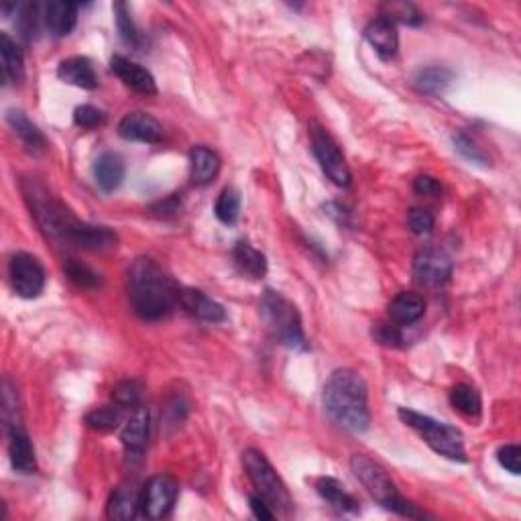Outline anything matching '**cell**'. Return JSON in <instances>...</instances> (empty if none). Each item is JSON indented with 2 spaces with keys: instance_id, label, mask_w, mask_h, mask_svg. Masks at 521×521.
Returning a JSON list of instances; mask_svg holds the SVG:
<instances>
[{
  "instance_id": "6da1fadb",
  "label": "cell",
  "mask_w": 521,
  "mask_h": 521,
  "mask_svg": "<svg viewBox=\"0 0 521 521\" xmlns=\"http://www.w3.org/2000/svg\"><path fill=\"white\" fill-rule=\"evenodd\" d=\"M128 300L143 320H163L180 305V286L155 259L139 257L128 267Z\"/></svg>"
},
{
  "instance_id": "7a4b0ae2",
  "label": "cell",
  "mask_w": 521,
  "mask_h": 521,
  "mask_svg": "<svg viewBox=\"0 0 521 521\" xmlns=\"http://www.w3.org/2000/svg\"><path fill=\"white\" fill-rule=\"evenodd\" d=\"M324 410L344 430L361 434L371 424L369 397L363 377L350 369H339L324 385Z\"/></svg>"
},
{
  "instance_id": "3957f363",
  "label": "cell",
  "mask_w": 521,
  "mask_h": 521,
  "mask_svg": "<svg viewBox=\"0 0 521 521\" xmlns=\"http://www.w3.org/2000/svg\"><path fill=\"white\" fill-rule=\"evenodd\" d=\"M350 471L355 472L358 482H361V485L366 489V493H369L373 499L379 505H383L385 509L400 513V516L403 517H413V519L426 517L424 511H419L416 505L410 503L408 499H403L400 491H397L395 482L391 481V477L385 472V469L375 461H371L369 456H363V455L352 456Z\"/></svg>"
},
{
  "instance_id": "277c9868",
  "label": "cell",
  "mask_w": 521,
  "mask_h": 521,
  "mask_svg": "<svg viewBox=\"0 0 521 521\" xmlns=\"http://www.w3.org/2000/svg\"><path fill=\"white\" fill-rule=\"evenodd\" d=\"M22 191H25L31 212H33L37 225H40L45 236L59 244H70V234L80 220H75L74 214L56 200L41 183L33 180L25 181Z\"/></svg>"
},
{
  "instance_id": "5b68a950",
  "label": "cell",
  "mask_w": 521,
  "mask_h": 521,
  "mask_svg": "<svg viewBox=\"0 0 521 521\" xmlns=\"http://www.w3.org/2000/svg\"><path fill=\"white\" fill-rule=\"evenodd\" d=\"M243 464L247 471V477L252 482V487L257 489L260 499H263L273 509L275 516L289 517L294 511V501H291L289 491L286 482L267 461L265 455L260 450L249 448L243 455Z\"/></svg>"
},
{
  "instance_id": "8992f818",
  "label": "cell",
  "mask_w": 521,
  "mask_h": 521,
  "mask_svg": "<svg viewBox=\"0 0 521 521\" xmlns=\"http://www.w3.org/2000/svg\"><path fill=\"white\" fill-rule=\"evenodd\" d=\"M259 308L267 328H269L271 334L283 344V347L294 350L308 349V342H305V334L302 328V318L294 304H289L286 297L278 294V291L267 289L263 297H260Z\"/></svg>"
},
{
  "instance_id": "52a82bcc",
  "label": "cell",
  "mask_w": 521,
  "mask_h": 521,
  "mask_svg": "<svg viewBox=\"0 0 521 521\" xmlns=\"http://www.w3.org/2000/svg\"><path fill=\"white\" fill-rule=\"evenodd\" d=\"M400 419L405 426H410L411 430H416L436 455L455 463H466L464 438L456 428L444 424V421H436L430 416H424V413H418L408 408L400 410Z\"/></svg>"
},
{
  "instance_id": "ba28073f",
  "label": "cell",
  "mask_w": 521,
  "mask_h": 521,
  "mask_svg": "<svg viewBox=\"0 0 521 521\" xmlns=\"http://www.w3.org/2000/svg\"><path fill=\"white\" fill-rule=\"evenodd\" d=\"M310 143L312 151L316 155L322 172L326 173V178L340 188H347L350 183V170L347 165L339 143L332 139V135L328 133L324 127L312 125L310 127Z\"/></svg>"
},
{
  "instance_id": "9c48e42d",
  "label": "cell",
  "mask_w": 521,
  "mask_h": 521,
  "mask_svg": "<svg viewBox=\"0 0 521 521\" xmlns=\"http://www.w3.org/2000/svg\"><path fill=\"white\" fill-rule=\"evenodd\" d=\"M9 278L14 294L22 300H35L40 297L48 283L43 263L29 252H14L9 263Z\"/></svg>"
},
{
  "instance_id": "30bf717a",
  "label": "cell",
  "mask_w": 521,
  "mask_h": 521,
  "mask_svg": "<svg viewBox=\"0 0 521 521\" xmlns=\"http://www.w3.org/2000/svg\"><path fill=\"white\" fill-rule=\"evenodd\" d=\"M180 495L178 481L170 474L151 477L141 491V513L149 519H161L173 509Z\"/></svg>"
},
{
  "instance_id": "8fae6325",
  "label": "cell",
  "mask_w": 521,
  "mask_h": 521,
  "mask_svg": "<svg viewBox=\"0 0 521 521\" xmlns=\"http://www.w3.org/2000/svg\"><path fill=\"white\" fill-rule=\"evenodd\" d=\"M413 275L421 286H444L452 275V259L440 249H421L413 257Z\"/></svg>"
},
{
  "instance_id": "7c38bea8",
  "label": "cell",
  "mask_w": 521,
  "mask_h": 521,
  "mask_svg": "<svg viewBox=\"0 0 521 521\" xmlns=\"http://www.w3.org/2000/svg\"><path fill=\"white\" fill-rule=\"evenodd\" d=\"M6 430H9V456L13 469L22 474L35 472L37 471L35 448L33 444H31L25 428L21 426V419L9 421V424H6Z\"/></svg>"
},
{
  "instance_id": "4fadbf2b",
  "label": "cell",
  "mask_w": 521,
  "mask_h": 521,
  "mask_svg": "<svg viewBox=\"0 0 521 521\" xmlns=\"http://www.w3.org/2000/svg\"><path fill=\"white\" fill-rule=\"evenodd\" d=\"M180 305L186 310L190 316H194L202 322H210V324H220L226 320V310L206 296L202 289L194 287H181L180 289Z\"/></svg>"
},
{
  "instance_id": "5bb4252c",
  "label": "cell",
  "mask_w": 521,
  "mask_h": 521,
  "mask_svg": "<svg viewBox=\"0 0 521 521\" xmlns=\"http://www.w3.org/2000/svg\"><path fill=\"white\" fill-rule=\"evenodd\" d=\"M119 135L127 141L155 145L163 139V128L159 122L145 112H128L119 122Z\"/></svg>"
},
{
  "instance_id": "9a60e30c",
  "label": "cell",
  "mask_w": 521,
  "mask_h": 521,
  "mask_svg": "<svg viewBox=\"0 0 521 521\" xmlns=\"http://www.w3.org/2000/svg\"><path fill=\"white\" fill-rule=\"evenodd\" d=\"M110 70L125 82V86L130 90L139 92L143 96H155L157 94V84L149 70H145L143 66L135 64L122 56H114L110 59Z\"/></svg>"
},
{
  "instance_id": "2e32d148",
  "label": "cell",
  "mask_w": 521,
  "mask_h": 521,
  "mask_svg": "<svg viewBox=\"0 0 521 521\" xmlns=\"http://www.w3.org/2000/svg\"><path fill=\"white\" fill-rule=\"evenodd\" d=\"M119 243L117 233L109 226L88 225V222H78L70 234V244L84 251H109Z\"/></svg>"
},
{
  "instance_id": "e0dca14e",
  "label": "cell",
  "mask_w": 521,
  "mask_h": 521,
  "mask_svg": "<svg viewBox=\"0 0 521 521\" xmlns=\"http://www.w3.org/2000/svg\"><path fill=\"white\" fill-rule=\"evenodd\" d=\"M365 40L371 43V48L377 51L381 59H391L400 48V35H397L395 22L387 17L373 19L365 27Z\"/></svg>"
},
{
  "instance_id": "ac0fdd59",
  "label": "cell",
  "mask_w": 521,
  "mask_h": 521,
  "mask_svg": "<svg viewBox=\"0 0 521 521\" xmlns=\"http://www.w3.org/2000/svg\"><path fill=\"white\" fill-rule=\"evenodd\" d=\"M149 426H151L149 410L135 408L133 413H130V418L125 421V426H122V432H120L122 446L127 448L128 456H139L145 450V446H147Z\"/></svg>"
},
{
  "instance_id": "d6986e66",
  "label": "cell",
  "mask_w": 521,
  "mask_h": 521,
  "mask_svg": "<svg viewBox=\"0 0 521 521\" xmlns=\"http://www.w3.org/2000/svg\"><path fill=\"white\" fill-rule=\"evenodd\" d=\"M141 509V491L137 489L133 481L122 482L110 495L109 503H106V513L110 519L117 521H128L137 516V511Z\"/></svg>"
},
{
  "instance_id": "ffe728a7",
  "label": "cell",
  "mask_w": 521,
  "mask_h": 521,
  "mask_svg": "<svg viewBox=\"0 0 521 521\" xmlns=\"http://www.w3.org/2000/svg\"><path fill=\"white\" fill-rule=\"evenodd\" d=\"M43 21L53 37L70 35L78 21V4L67 3V0H51L45 4Z\"/></svg>"
},
{
  "instance_id": "44dd1931",
  "label": "cell",
  "mask_w": 521,
  "mask_h": 521,
  "mask_svg": "<svg viewBox=\"0 0 521 521\" xmlns=\"http://www.w3.org/2000/svg\"><path fill=\"white\" fill-rule=\"evenodd\" d=\"M57 78L70 86L82 90H94L98 86V75L86 57L64 59L57 67Z\"/></svg>"
},
{
  "instance_id": "7402d4cb",
  "label": "cell",
  "mask_w": 521,
  "mask_h": 521,
  "mask_svg": "<svg viewBox=\"0 0 521 521\" xmlns=\"http://www.w3.org/2000/svg\"><path fill=\"white\" fill-rule=\"evenodd\" d=\"M94 180L98 183V188L106 191V194H110V191L120 188L122 180H125V161H122L119 153L106 151L96 159Z\"/></svg>"
},
{
  "instance_id": "603a6c76",
  "label": "cell",
  "mask_w": 521,
  "mask_h": 521,
  "mask_svg": "<svg viewBox=\"0 0 521 521\" xmlns=\"http://www.w3.org/2000/svg\"><path fill=\"white\" fill-rule=\"evenodd\" d=\"M190 172L191 181L198 186H208L220 172V157L212 149L198 145L190 151Z\"/></svg>"
},
{
  "instance_id": "cb8c5ba5",
  "label": "cell",
  "mask_w": 521,
  "mask_h": 521,
  "mask_svg": "<svg viewBox=\"0 0 521 521\" xmlns=\"http://www.w3.org/2000/svg\"><path fill=\"white\" fill-rule=\"evenodd\" d=\"M426 312L424 297L411 291H402L393 297V302L389 304V316L395 324H413L418 322Z\"/></svg>"
},
{
  "instance_id": "d4e9b609",
  "label": "cell",
  "mask_w": 521,
  "mask_h": 521,
  "mask_svg": "<svg viewBox=\"0 0 521 521\" xmlns=\"http://www.w3.org/2000/svg\"><path fill=\"white\" fill-rule=\"evenodd\" d=\"M233 260L243 275H247L251 279H260L267 273V259L260 251L252 247L251 243L241 241L234 244L233 249Z\"/></svg>"
},
{
  "instance_id": "484cf974",
  "label": "cell",
  "mask_w": 521,
  "mask_h": 521,
  "mask_svg": "<svg viewBox=\"0 0 521 521\" xmlns=\"http://www.w3.org/2000/svg\"><path fill=\"white\" fill-rule=\"evenodd\" d=\"M0 59H3V74L4 80L11 84H19L25 78V59L9 35L0 33Z\"/></svg>"
},
{
  "instance_id": "4316f807",
  "label": "cell",
  "mask_w": 521,
  "mask_h": 521,
  "mask_svg": "<svg viewBox=\"0 0 521 521\" xmlns=\"http://www.w3.org/2000/svg\"><path fill=\"white\" fill-rule=\"evenodd\" d=\"M6 120H9L11 128L17 133L19 139L25 143L29 151H43L45 149V137L33 122L27 119V114L22 110H6Z\"/></svg>"
},
{
  "instance_id": "83f0119b",
  "label": "cell",
  "mask_w": 521,
  "mask_h": 521,
  "mask_svg": "<svg viewBox=\"0 0 521 521\" xmlns=\"http://www.w3.org/2000/svg\"><path fill=\"white\" fill-rule=\"evenodd\" d=\"M452 80H455V74H452L448 67L432 66L419 70L416 74V78H413V84H416V88L419 92H424V94L438 96L450 88Z\"/></svg>"
},
{
  "instance_id": "f1b7e54d",
  "label": "cell",
  "mask_w": 521,
  "mask_h": 521,
  "mask_svg": "<svg viewBox=\"0 0 521 521\" xmlns=\"http://www.w3.org/2000/svg\"><path fill=\"white\" fill-rule=\"evenodd\" d=\"M316 491L318 495L324 499L326 503H331L334 509L339 511H357V501L355 497L347 493V489H344L339 481L332 479V477H322L316 482Z\"/></svg>"
},
{
  "instance_id": "f546056e",
  "label": "cell",
  "mask_w": 521,
  "mask_h": 521,
  "mask_svg": "<svg viewBox=\"0 0 521 521\" xmlns=\"http://www.w3.org/2000/svg\"><path fill=\"white\" fill-rule=\"evenodd\" d=\"M450 403H452V408H455L456 411H461L466 418L481 416V410H482L481 393L472 385H466V383L452 387Z\"/></svg>"
},
{
  "instance_id": "4dcf8cb0",
  "label": "cell",
  "mask_w": 521,
  "mask_h": 521,
  "mask_svg": "<svg viewBox=\"0 0 521 521\" xmlns=\"http://www.w3.org/2000/svg\"><path fill=\"white\" fill-rule=\"evenodd\" d=\"M64 271L67 279L82 289H94L102 286V275L96 273L92 267L82 263L78 259H67L64 263Z\"/></svg>"
},
{
  "instance_id": "1f68e13d",
  "label": "cell",
  "mask_w": 521,
  "mask_h": 521,
  "mask_svg": "<svg viewBox=\"0 0 521 521\" xmlns=\"http://www.w3.org/2000/svg\"><path fill=\"white\" fill-rule=\"evenodd\" d=\"M120 410L122 408H119V405L117 408H112V405H109V408H96L86 413L84 424L94 432H112V430H117L122 421Z\"/></svg>"
},
{
  "instance_id": "d6a6232c",
  "label": "cell",
  "mask_w": 521,
  "mask_h": 521,
  "mask_svg": "<svg viewBox=\"0 0 521 521\" xmlns=\"http://www.w3.org/2000/svg\"><path fill=\"white\" fill-rule=\"evenodd\" d=\"M241 212V194L234 188H225L220 191L216 206H214V214L225 225H234L239 220Z\"/></svg>"
},
{
  "instance_id": "836d02e7",
  "label": "cell",
  "mask_w": 521,
  "mask_h": 521,
  "mask_svg": "<svg viewBox=\"0 0 521 521\" xmlns=\"http://www.w3.org/2000/svg\"><path fill=\"white\" fill-rule=\"evenodd\" d=\"M141 395H143V387H141V383L135 379L120 381L119 385L112 389V402L122 410L139 408Z\"/></svg>"
},
{
  "instance_id": "e575fe53",
  "label": "cell",
  "mask_w": 521,
  "mask_h": 521,
  "mask_svg": "<svg viewBox=\"0 0 521 521\" xmlns=\"http://www.w3.org/2000/svg\"><path fill=\"white\" fill-rule=\"evenodd\" d=\"M114 14H117V25H119L122 41L128 43V45H133V48H139L143 37H141L139 31H137L133 19H130L127 4L125 3L114 4Z\"/></svg>"
},
{
  "instance_id": "d590c367",
  "label": "cell",
  "mask_w": 521,
  "mask_h": 521,
  "mask_svg": "<svg viewBox=\"0 0 521 521\" xmlns=\"http://www.w3.org/2000/svg\"><path fill=\"white\" fill-rule=\"evenodd\" d=\"M455 149L461 153L466 161H471V163H477L482 167H487V163H489L487 155L482 153V149L477 147V143H474L471 137H466L464 133L455 135Z\"/></svg>"
},
{
  "instance_id": "8d00e7d4",
  "label": "cell",
  "mask_w": 521,
  "mask_h": 521,
  "mask_svg": "<svg viewBox=\"0 0 521 521\" xmlns=\"http://www.w3.org/2000/svg\"><path fill=\"white\" fill-rule=\"evenodd\" d=\"M385 14L383 17H387L395 22L397 21H402L405 22V25H419L421 22V14L418 13V9L413 4L410 3H391L385 6Z\"/></svg>"
},
{
  "instance_id": "74e56055",
  "label": "cell",
  "mask_w": 521,
  "mask_h": 521,
  "mask_svg": "<svg viewBox=\"0 0 521 521\" xmlns=\"http://www.w3.org/2000/svg\"><path fill=\"white\" fill-rule=\"evenodd\" d=\"M408 226L413 234H430L434 228L432 212L426 208H411L408 212Z\"/></svg>"
},
{
  "instance_id": "f35d334b",
  "label": "cell",
  "mask_w": 521,
  "mask_h": 521,
  "mask_svg": "<svg viewBox=\"0 0 521 521\" xmlns=\"http://www.w3.org/2000/svg\"><path fill=\"white\" fill-rule=\"evenodd\" d=\"M497 461L511 474L521 472V450L517 444H505V446H501L499 452H497Z\"/></svg>"
},
{
  "instance_id": "ab89813d",
  "label": "cell",
  "mask_w": 521,
  "mask_h": 521,
  "mask_svg": "<svg viewBox=\"0 0 521 521\" xmlns=\"http://www.w3.org/2000/svg\"><path fill=\"white\" fill-rule=\"evenodd\" d=\"M373 336H375V340H377L379 344H383V347H400L402 340H403L400 326H397V324H385V322H381V324H375Z\"/></svg>"
},
{
  "instance_id": "60d3db41",
  "label": "cell",
  "mask_w": 521,
  "mask_h": 521,
  "mask_svg": "<svg viewBox=\"0 0 521 521\" xmlns=\"http://www.w3.org/2000/svg\"><path fill=\"white\" fill-rule=\"evenodd\" d=\"M74 122L82 128H96L104 122V114L102 110L94 109V106L84 104L74 110Z\"/></svg>"
},
{
  "instance_id": "b9f144b4",
  "label": "cell",
  "mask_w": 521,
  "mask_h": 521,
  "mask_svg": "<svg viewBox=\"0 0 521 521\" xmlns=\"http://www.w3.org/2000/svg\"><path fill=\"white\" fill-rule=\"evenodd\" d=\"M413 190H416L419 196L436 198L442 194V183L432 178V175H419V178H416V181H413Z\"/></svg>"
},
{
  "instance_id": "7bdbcfd3",
  "label": "cell",
  "mask_w": 521,
  "mask_h": 521,
  "mask_svg": "<svg viewBox=\"0 0 521 521\" xmlns=\"http://www.w3.org/2000/svg\"><path fill=\"white\" fill-rule=\"evenodd\" d=\"M251 511L255 513V517L257 519H263V521H269V519H273L275 517V513H273V509L269 508V505H267L263 499H260V497L257 495V497H251Z\"/></svg>"
}]
</instances>
